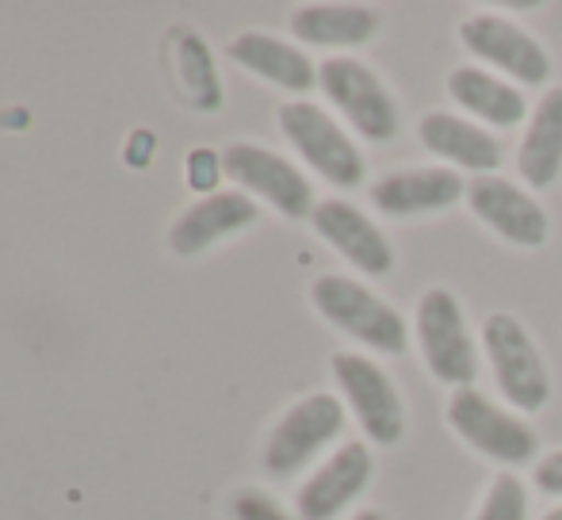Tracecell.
<instances>
[{
	"mask_svg": "<svg viewBox=\"0 0 562 520\" xmlns=\"http://www.w3.org/2000/svg\"><path fill=\"white\" fill-rule=\"evenodd\" d=\"M311 303L329 326L340 329L345 337H352L363 349L383 352V357L406 352V318L391 303H383L368 283L340 272H326L311 283Z\"/></svg>",
	"mask_w": 562,
	"mask_h": 520,
	"instance_id": "obj_1",
	"label": "cell"
},
{
	"mask_svg": "<svg viewBox=\"0 0 562 520\" xmlns=\"http://www.w3.org/2000/svg\"><path fill=\"white\" fill-rule=\"evenodd\" d=\"M482 352L490 360V372L517 414H540L551 402V375L536 349L525 321L509 310H494L482 321Z\"/></svg>",
	"mask_w": 562,
	"mask_h": 520,
	"instance_id": "obj_2",
	"label": "cell"
},
{
	"mask_svg": "<svg viewBox=\"0 0 562 520\" xmlns=\"http://www.w3.org/2000/svg\"><path fill=\"white\" fill-rule=\"evenodd\" d=\"M445 417H448V429L456 432L471 452H479L482 460L497 463V467H505V471L525 467V463H532L536 452H540V440H536L532 425H528L525 417L502 409L479 387L451 391Z\"/></svg>",
	"mask_w": 562,
	"mask_h": 520,
	"instance_id": "obj_3",
	"label": "cell"
},
{
	"mask_svg": "<svg viewBox=\"0 0 562 520\" xmlns=\"http://www.w3.org/2000/svg\"><path fill=\"white\" fill-rule=\"evenodd\" d=\"M414 334H417V349H422V360L432 380H440L451 391L474 387L479 352H474V337H471V329H467V314L456 291L429 287L417 298Z\"/></svg>",
	"mask_w": 562,
	"mask_h": 520,
	"instance_id": "obj_4",
	"label": "cell"
},
{
	"mask_svg": "<svg viewBox=\"0 0 562 520\" xmlns=\"http://www.w3.org/2000/svg\"><path fill=\"white\" fill-rule=\"evenodd\" d=\"M318 89L363 142L383 146L398 134V104L368 61L352 58V54H334L318 66Z\"/></svg>",
	"mask_w": 562,
	"mask_h": 520,
	"instance_id": "obj_5",
	"label": "cell"
},
{
	"mask_svg": "<svg viewBox=\"0 0 562 520\" xmlns=\"http://www.w3.org/2000/svg\"><path fill=\"white\" fill-rule=\"evenodd\" d=\"M223 172L249 200L268 203L283 218H311L318 207L306 172L260 142H229L223 149Z\"/></svg>",
	"mask_w": 562,
	"mask_h": 520,
	"instance_id": "obj_6",
	"label": "cell"
},
{
	"mask_svg": "<svg viewBox=\"0 0 562 520\" xmlns=\"http://www.w3.org/2000/svg\"><path fill=\"white\" fill-rule=\"evenodd\" d=\"M345 432V402L329 391H314L283 409L265 444V471L272 478H291L314 463Z\"/></svg>",
	"mask_w": 562,
	"mask_h": 520,
	"instance_id": "obj_7",
	"label": "cell"
},
{
	"mask_svg": "<svg viewBox=\"0 0 562 520\" xmlns=\"http://www.w3.org/2000/svg\"><path fill=\"white\" fill-rule=\"evenodd\" d=\"M334 383L340 387V398L352 409L356 425L375 448H394L406 437V402H402L394 380L360 352H334L329 360Z\"/></svg>",
	"mask_w": 562,
	"mask_h": 520,
	"instance_id": "obj_8",
	"label": "cell"
},
{
	"mask_svg": "<svg viewBox=\"0 0 562 520\" xmlns=\"http://www.w3.org/2000/svg\"><path fill=\"white\" fill-rule=\"evenodd\" d=\"M280 131L306 161V169H314L334 188H356L363 180V172H368L356 142L314 100H288L280 108Z\"/></svg>",
	"mask_w": 562,
	"mask_h": 520,
	"instance_id": "obj_9",
	"label": "cell"
},
{
	"mask_svg": "<svg viewBox=\"0 0 562 520\" xmlns=\"http://www.w3.org/2000/svg\"><path fill=\"white\" fill-rule=\"evenodd\" d=\"M459 43L497 77H509V81L528 84H548L555 74V61L543 50V43L536 35H528L520 23L505 20L497 12H474L459 23Z\"/></svg>",
	"mask_w": 562,
	"mask_h": 520,
	"instance_id": "obj_10",
	"label": "cell"
},
{
	"mask_svg": "<svg viewBox=\"0 0 562 520\" xmlns=\"http://www.w3.org/2000/svg\"><path fill=\"white\" fill-rule=\"evenodd\" d=\"M467 207L486 230L517 249H540L551 238V218L528 188L505 177H474L467 184Z\"/></svg>",
	"mask_w": 562,
	"mask_h": 520,
	"instance_id": "obj_11",
	"label": "cell"
},
{
	"mask_svg": "<svg viewBox=\"0 0 562 520\" xmlns=\"http://www.w3.org/2000/svg\"><path fill=\"white\" fill-rule=\"evenodd\" d=\"M368 200L375 203L379 215L391 218L440 215L467 200V180L448 165H409V169L383 172L368 188Z\"/></svg>",
	"mask_w": 562,
	"mask_h": 520,
	"instance_id": "obj_12",
	"label": "cell"
},
{
	"mask_svg": "<svg viewBox=\"0 0 562 520\" xmlns=\"http://www.w3.org/2000/svg\"><path fill=\"white\" fill-rule=\"evenodd\" d=\"M371 475H375V455L363 440H345L334 448L329 460H322L311 471L303 486L295 494L299 520H337L368 490Z\"/></svg>",
	"mask_w": 562,
	"mask_h": 520,
	"instance_id": "obj_13",
	"label": "cell"
},
{
	"mask_svg": "<svg viewBox=\"0 0 562 520\" xmlns=\"http://www.w3.org/2000/svg\"><path fill=\"white\" fill-rule=\"evenodd\" d=\"M311 223H314V234H318L326 246H334L352 268H360L363 275L383 280L394 268V249H391V241H386V234L379 230L356 203L322 200L318 207H314Z\"/></svg>",
	"mask_w": 562,
	"mask_h": 520,
	"instance_id": "obj_14",
	"label": "cell"
},
{
	"mask_svg": "<svg viewBox=\"0 0 562 520\" xmlns=\"http://www.w3.org/2000/svg\"><path fill=\"white\" fill-rule=\"evenodd\" d=\"M417 142L456 172L494 177L502 165V142L494 138V131L459 112H425L417 123Z\"/></svg>",
	"mask_w": 562,
	"mask_h": 520,
	"instance_id": "obj_15",
	"label": "cell"
},
{
	"mask_svg": "<svg viewBox=\"0 0 562 520\" xmlns=\"http://www.w3.org/2000/svg\"><path fill=\"white\" fill-rule=\"evenodd\" d=\"M257 203L245 192H211L203 200H195L184 215L172 223L169 230V249L177 257H195L203 249L218 246V241L234 238V234L249 230L257 223Z\"/></svg>",
	"mask_w": 562,
	"mask_h": 520,
	"instance_id": "obj_16",
	"label": "cell"
},
{
	"mask_svg": "<svg viewBox=\"0 0 562 520\" xmlns=\"http://www.w3.org/2000/svg\"><path fill=\"white\" fill-rule=\"evenodd\" d=\"M448 100L467 112V120L482 123L486 131H509L528 123V100L505 77L490 74L486 66H459L448 74Z\"/></svg>",
	"mask_w": 562,
	"mask_h": 520,
	"instance_id": "obj_17",
	"label": "cell"
},
{
	"mask_svg": "<svg viewBox=\"0 0 562 520\" xmlns=\"http://www.w3.org/2000/svg\"><path fill=\"white\" fill-rule=\"evenodd\" d=\"M229 58L249 74H257L260 81L276 84L283 92H295V100H303L318 84V66L311 61V54L268 35V31H241L229 43Z\"/></svg>",
	"mask_w": 562,
	"mask_h": 520,
	"instance_id": "obj_18",
	"label": "cell"
},
{
	"mask_svg": "<svg viewBox=\"0 0 562 520\" xmlns=\"http://www.w3.org/2000/svg\"><path fill=\"white\" fill-rule=\"evenodd\" d=\"M517 172L532 192H548L562 172V84H548L536 100L517 146Z\"/></svg>",
	"mask_w": 562,
	"mask_h": 520,
	"instance_id": "obj_19",
	"label": "cell"
},
{
	"mask_svg": "<svg viewBox=\"0 0 562 520\" xmlns=\"http://www.w3.org/2000/svg\"><path fill=\"white\" fill-rule=\"evenodd\" d=\"M379 12L363 4H303L291 15V35L303 46H363L379 35Z\"/></svg>",
	"mask_w": 562,
	"mask_h": 520,
	"instance_id": "obj_20",
	"label": "cell"
},
{
	"mask_svg": "<svg viewBox=\"0 0 562 520\" xmlns=\"http://www.w3.org/2000/svg\"><path fill=\"white\" fill-rule=\"evenodd\" d=\"M177 69L180 81H184V97L200 112H218L223 104V84L215 74V58H211V46L203 43L195 31H177Z\"/></svg>",
	"mask_w": 562,
	"mask_h": 520,
	"instance_id": "obj_21",
	"label": "cell"
},
{
	"mask_svg": "<svg viewBox=\"0 0 562 520\" xmlns=\"http://www.w3.org/2000/svg\"><path fill=\"white\" fill-rule=\"evenodd\" d=\"M474 520H528V490L513 471H502L486 486Z\"/></svg>",
	"mask_w": 562,
	"mask_h": 520,
	"instance_id": "obj_22",
	"label": "cell"
},
{
	"mask_svg": "<svg viewBox=\"0 0 562 520\" xmlns=\"http://www.w3.org/2000/svg\"><path fill=\"white\" fill-rule=\"evenodd\" d=\"M229 517L234 520H295L272 494L265 490H241L229 501Z\"/></svg>",
	"mask_w": 562,
	"mask_h": 520,
	"instance_id": "obj_23",
	"label": "cell"
},
{
	"mask_svg": "<svg viewBox=\"0 0 562 520\" xmlns=\"http://www.w3.org/2000/svg\"><path fill=\"white\" fill-rule=\"evenodd\" d=\"M218 177H226V172H223V157H218L215 149H195V154L188 157V184H192L195 192L211 195Z\"/></svg>",
	"mask_w": 562,
	"mask_h": 520,
	"instance_id": "obj_24",
	"label": "cell"
},
{
	"mask_svg": "<svg viewBox=\"0 0 562 520\" xmlns=\"http://www.w3.org/2000/svg\"><path fill=\"white\" fill-rule=\"evenodd\" d=\"M532 483H536V490L551 494V498H562V448L540 455V460L532 463Z\"/></svg>",
	"mask_w": 562,
	"mask_h": 520,
	"instance_id": "obj_25",
	"label": "cell"
},
{
	"mask_svg": "<svg viewBox=\"0 0 562 520\" xmlns=\"http://www.w3.org/2000/svg\"><path fill=\"white\" fill-rule=\"evenodd\" d=\"M348 520H383V513H375V509H360V513H352Z\"/></svg>",
	"mask_w": 562,
	"mask_h": 520,
	"instance_id": "obj_26",
	"label": "cell"
},
{
	"mask_svg": "<svg viewBox=\"0 0 562 520\" xmlns=\"http://www.w3.org/2000/svg\"><path fill=\"white\" fill-rule=\"evenodd\" d=\"M540 520H562V506H559V509H551V513H543Z\"/></svg>",
	"mask_w": 562,
	"mask_h": 520,
	"instance_id": "obj_27",
	"label": "cell"
}]
</instances>
